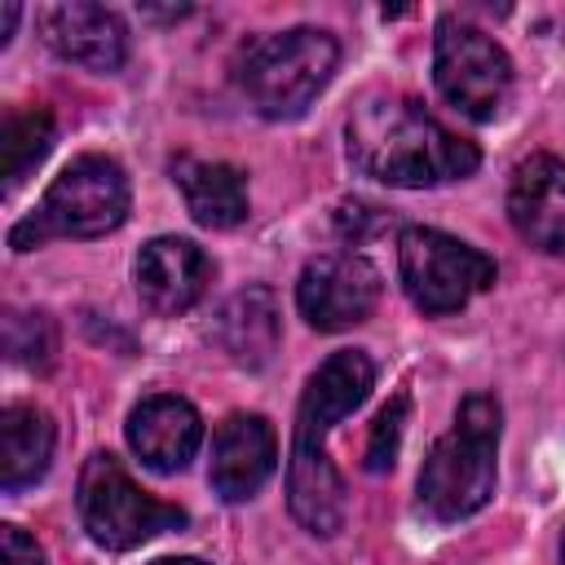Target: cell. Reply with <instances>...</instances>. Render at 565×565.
Here are the masks:
<instances>
[{
    "label": "cell",
    "mask_w": 565,
    "mask_h": 565,
    "mask_svg": "<svg viewBox=\"0 0 565 565\" xmlns=\"http://www.w3.org/2000/svg\"><path fill=\"white\" fill-rule=\"evenodd\" d=\"M79 521L88 530V539L106 552H132L141 543H150L154 534L181 530L190 516L177 503L150 499L110 450L88 455L84 472H79Z\"/></svg>",
    "instance_id": "obj_6"
},
{
    "label": "cell",
    "mask_w": 565,
    "mask_h": 565,
    "mask_svg": "<svg viewBox=\"0 0 565 565\" xmlns=\"http://www.w3.org/2000/svg\"><path fill=\"white\" fill-rule=\"evenodd\" d=\"M335 62H340L335 35L318 26H291L247 40L234 62V79L238 93L265 119H296L331 84Z\"/></svg>",
    "instance_id": "obj_5"
},
{
    "label": "cell",
    "mask_w": 565,
    "mask_h": 565,
    "mask_svg": "<svg viewBox=\"0 0 565 565\" xmlns=\"http://www.w3.org/2000/svg\"><path fill=\"white\" fill-rule=\"evenodd\" d=\"M344 150L362 177L402 190L446 185L481 163V150L468 137L450 132L406 93L362 97L344 124Z\"/></svg>",
    "instance_id": "obj_2"
},
{
    "label": "cell",
    "mask_w": 565,
    "mask_h": 565,
    "mask_svg": "<svg viewBox=\"0 0 565 565\" xmlns=\"http://www.w3.org/2000/svg\"><path fill=\"white\" fill-rule=\"evenodd\" d=\"M0 552H4V565H44L40 543L22 525H0Z\"/></svg>",
    "instance_id": "obj_21"
},
{
    "label": "cell",
    "mask_w": 565,
    "mask_h": 565,
    "mask_svg": "<svg viewBox=\"0 0 565 565\" xmlns=\"http://www.w3.org/2000/svg\"><path fill=\"white\" fill-rule=\"evenodd\" d=\"M274 468H278V437L265 415L234 411L225 424H216L207 481L225 503L252 499L274 477Z\"/></svg>",
    "instance_id": "obj_11"
},
{
    "label": "cell",
    "mask_w": 565,
    "mask_h": 565,
    "mask_svg": "<svg viewBox=\"0 0 565 565\" xmlns=\"http://www.w3.org/2000/svg\"><path fill=\"white\" fill-rule=\"evenodd\" d=\"M172 181L181 185L185 207L203 230H234L247 221V177L234 163L181 154L172 159Z\"/></svg>",
    "instance_id": "obj_15"
},
{
    "label": "cell",
    "mask_w": 565,
    "mask_h": 565,
    "mask_svg": "<svg viewBox=\"0 0 565 565\" xmlns=\"http://www.w3.org/2000/svg\"><path fill=\"white\" fill-rule=\"evenodd\" d=\"M380 305V269L358 252H322L300 269L296 309L313 331H349Z\"/></svg>",
    "instance_id": "obj_9"
},
{
    "label": "cell",
    "mask_w": 565,
    "mask_h": 565,
    "mask_svg": "<svg viewBox=\"0 0 565 565\" xmlns=\"http://www.w3.org/2000/svg\"><path fill=\"white\" fill-rule=\"evenodd\" d=\"M137 296L150 313L159 318H177L185 309H194L212 282V260L203 256L199 243L177 238V234H159L137 252Z\"/></svg>",
    "instance_id": "obj_10"
},
{
    "label": "cell",
    "mask_w": 565,
    "mask_h": 565,
    "mask_svg": "<svg viewBox=\"0 0 565 565\" xmlns=\"http://www.w3.org/2000/svg\"><path fill=\"white\" fill-rule=\"evenodd\" d=\"M561 565H565V534H561Z\"/></svg>",
    "instance_id": "obj_24"
},
{
    "label": "cell",
    "mask_w": 565,
    "mask_h": 565,
    "mask_svg": "<svg viewBox=\"0 0 565 565\" xmlns=\"http://www.w3.org/2000/svg\"><path fill=\"white\" fill-rule=\"evenodd\" d=\"M508 216L530 247L543 256H565V163L556 154H530L516 163Z\"/></svg>",
    "instance_id": "obj_13"
},
{
    "label": "cell",
    "mask_w": 565,
    "mask_h": 565,
    "mask_svg": "<svg viewBox=\"0 0 565 565\" xmlns=\"http://www.w3.org/2000/svg\"><path fill=\"white\" fill-rule=\"evenodd\" d=\"M203 441L199 411L177 393H150L128 411V446L154 472H181Z\"/></svg>",
    "instance_id": "obj_14"
},
{
    "label": "cell",
    "mask_w": 565,
    "mask_h": 565,
    "mask_svg": "<svg viewBox=\"0 0 565 565\" xmlns=\"http://www.w3.org/2000/svg\"><path fill=\"white\" fill-rule=\"evenodd\" d=\"M433 79L437 93L459 115L486 124L503 110L512 93V62L494 35L446 13L437 18V35H433Z\"/></svg>",
    "instance_id": "obj_8"
},
{
    "label": "cell",
    "mask_w": 565,
    "mask_h": 565,
    "mask_svg": "<svg viewBox=\"0 0 565 565\" xmlns=\"http://www.w3.org/2000/svg\"><path fill=\"white\" fill-rule=\"evenodd\" d=\"M40 35L57 57L79 62L102 75H115L128 62V31L119 13L106 4H88V0L49 4L40 13Z\"/></svg>",
    "instance_id": "obj_12"
},
{
    "label": "cell",
    "mask_w": 565,
    "mask_h": 565,
    "mask_svg": "<svg viewBox=\"0 0 565 565\" xmlns=\"http://www.w3.org/2000/svg\"><path fill=\"white\" fill-rule=\"evenodd\" d=\"M4 349L13 362L22 366H49L53 362V349H57V331H53V318L49 313H26V309H9L4 313Z\"/></svg>",
    "instance_id": "obj_19"
},
{
    "label": "cell",
    "mask_w": 565,
    "mask_h": 565,
    "mask_svg": "<svg viewBox=\"0 0 565 565\" xmlns=\"http://www.w3.org/2000/svg\"><path fill=\"white\" fill-rule=\"evenodd\" d=\"M397 269L411 305L419 313H455L463 309L477 291L494 287V260L463 238L433 230V225H406L397 238Z\"/></svg>",
    "instance_id": "obj_7"
},
{
    "label": "cell",
    "mask_w": 565,
    "mask_h": 565,
    "mask_svg": "<svg viewBox=\"0 0 565 565\" xmlns=\"http://www.w3.org/2000/svg\"><path fill=\"white\" fill-rule=\"evenodd\" d=\"M128 177L110 154L71 159L44 199L9 230L13 252H31L49 238H102L128 221Z\"/></svg>",
    "instance_id": "obj_4"
},
{
    "label": "cell",
    "mask_w": 565,
    "mask_h": 565,
    "mask_svg": "<svg viewBox=\"0 0 565 565\" xmlns=\"http://www.w3.org/2000/svg\"><path fill=\"white\" fill-rule=\"evenodd\" d=\"M150 565H207V561H194V556H163V561H150Z\"/></svg>",
    "instance_id": "obj_23"
},
{
    "label": "cell",
    "mask_w": 565,
    "mask_h": 565,
    "mask_svg": "<svg viewBox=\"0 0 565 565\" xmlns=\"http://www.w3.org/2000/svg\"><path fill=\"white\" fill-rule=\"evenodd\" d=\"M53 419L40 406L13 402L0 415V486L9 494L35 486L53 459Z\"/></svg>",
    "instance_id": "obj_17"
},
{
    "label": "cell",
    "mask_w": 565,
    "mask_h": 565,
    "mask_svg": "<svg viewBox=\"0 0 565 565\" xmlns=\"http://www.w3.org/2000/svg\"><path fill=\"white\" fill-rule=\"evenodd\" d=\"M53 146V115L44 106L9 110L0 124V159H4V194H13L26 172L49 154Z\"/></svg>",
    "instance_id": "obj_18"
},
{
    "label": "cell",
    "mask_w": 565,
    "mask_h": 565,
    "mask_svg": "<svg viewBox=\"0 0 565 565\" xmlns=\"http://www.w3.org/2000/svg\"><path fill=\"white\" fill-rule=\"evenodd\" d=\"M216 344L225 349L230 362L256 371L278 353V305L269 287H243L238 296H230L216 313L212 327Z\"/></svg>",
    "instance_id": "obj_16"
},
{
    "label": "cell",
    "mask_w": 565,
    "mask_h": 565,
    "mask_svg": "<svg viewBox=\"0 0 565 565\" xmlns=\"http://www.w3.org/2000/svg\"><path fill=\"white\" fill-rule=\"evenodd\" d=\"M499 433H503V406L494 393H468L459 402L455 428L437 437L428 450L415 494L419 508L433 521H463L481 512L494 494V455H499Z\"/></svg>",
    "instance_id": "obj_3"
},
{
    "label": "cell",
    "mask_w": 565,
    "mask_h": 565,
    "mask_svg": "<svg viewBox=\"0 0 565 565\" xmlns=\"http://www.w3.org/2000/svg\"><path fill=\"white\" fill-rule=\"evenodd\" d=\"M18 18H22V9H18V4H0V49L13 40V26H18Z\"/></svg>",
    "instance_id": "obj_22"
},
{
    "label": "cell",
    "mask_w": 565,
    "mask_h": 565,
    "mask_svg": "<svg viewBox=\"0 0 565 565\" xmlns=\"http://www.w3.org/2000/svg\"><path fill=\"white\" fill-rule=\"evenodd\" d=\"M375 384V362L362 349H335L305 384L296 428H291V459H287V508L313 539H331L344 525L349 490L327 455V433L344 419Z\"/></svg>",
    "instance_id": "obj_1"
},
{
    "label": "cell",
    "mask_w": 565,
    "mask_h": 565,
    "mask_svg": "<svg viewBox=\"0 0 565 565\" xmlns=\"http://www.w3.org/2000/svg\"><path fill=\"white\" fill-rule=\"evenodd\" d=\"M406 393H397L380 415H375V428H371V441H366V472H388L393 459H397V446H402V424H406Z\"/></svg>",
    "instance_id": "obj_20"
}]
</instances>
